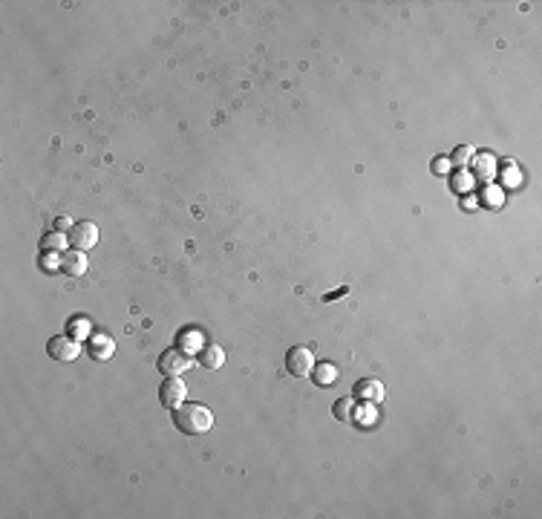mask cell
Returning a JSON list of instances; mask_svg holds the SVG:
<instances>
[{
  "label": "cell",
  "instance_id": "6da1fadb",
  "mask_svg": "<svg viewBox=\"0 0 542 519\" xmlns=\"http://www.w3.org/2000/svg\"><path fill=\"white\" fill-rule=\"evenodd\" d=\"M173 424L182 430V433H188V436H199V433H208L211 430V424H214V415H211V410L208 407H202V404H179L176 410H173Z\"/></svg>",
  "mask_w": 542,
  "mask_h": 519
},
{
  "label": "cell",
  "instance_id": "7a4b0ae2",
  "mask_svg": "<svg viewBox=\"0 0 542 519\" xmlns=\"http://www.w3.org/2000/svg\"><path fill=\"white\" fill-rule=\"evenodd\" d=\"M286 370L295 375V378L312 375V370H315V352H312V349H306V346L288 349V355H286Z\"/></svg>",
  "mask_w": 542,
  "mask_h": 519
},
{
  "label": "cell",
  "instance_id": "3957f363",
  "mask_svg": "<svg viewBox=\"0 0 542 519\" xmlns=\"http://www.w3.org/2000/svg\"><path fill=\"white\" fill-rule=\"evenodd\" d=\"M66 237H69V245H73L75 251H90L95 243H99V228H95V222H75Z\"/></svg>",
  "mask_w": 542,
  "mask_h": 519
},
{
  "label": "cell",
  "instance_id": "277c9868",
  "mask_svg": "<svg viewBox=\"0 0 542 519\" xmlns=\"http://www.w3.org/2000/svg\"><path fill=\"white\" fill-rule=\"evenodd\" d=\"M159 372L162 375H171V378H176V375H182V372H188V367H190V355H185L182 349H168V352H162L159 355Z\"/></svg>",
  "mask_w": 542,
  "mask_h": 519
},
{
  "label": "cell",
  "instance_id": "5b68a950",
  "mask_svg": "<svg viewBox=\"0 0 542 519\" xmlns=\"http://www.w3.org/2000/svg\"><path fill=\"white\" fill-rule=\"evenodd\" d=\"M47 352L52 361H75L78 358V343L73 341V335H55L47 343Z\"/></svg>",
  "mask_w": 542,
  "mask_h": 519
},
{
  "label": "cell",
  "instance_id": "8992f818",
  "mask_svg": "<svg viewBox=\"0 0 542 519\" xmlns=\"http://www.w3.org/2000/svg\"><path fill=\"white\" fill-rule=\"evenodd\" d=\"M159 401L164 407H171V410H176V407L185 401V384L179 381V378H168V381L159 387Z\"/></svg>",
  "mask_w": 542,
  "mask_h": 519
},
{
  "label": "cell",
  "instance_id": "52a82bcc",
  "mask_svg": "<svg viewBox=\"0 0 542 519\" xmlns=\"http://www.w3.org/2000/svg\"><path fill=\"white\" fill-rule=\"evenodd\" d=\"M58 269L66 277H81V274L87 271V254H84V251H64Z\"/></svg>",
  "mask_w": 542,
  "mask_h": 519
},
{
  "label": "cell",
  "instance_id": "ba28073f",
  "mask_svg": "<svg viewBox=\"0 0 542 519\" xmlns=\"http://www.w3.org/2000/svg\"><path fill=\"white\" fill-rule=\"evenodd\" d=\"M87 352H90L95 361H107V358H113L116 343H113V338H110V335L95 332V335H90V341H87Z\"/></svg>",
  "mask_w": 542,
  "mask_h": 519
},
{
  "label": "cell",
  "instance_id": "9c48e42d",
  "mask_svg": "<svg viewBox=\"0 0 542 519\" xmlns=\"http://www.w3.org/2000/svg\"><path fill=\"white\" fill-rule=\"evenodd\" d=\"M197 363L205 367V370H219L222 363H225V352H222L217 343H205L197 352Z\"/></svg>",
  "mask_w": 542,
  "mask_h": 519
},
{
  "label": "cell",
  "instance_id": "30bf717a",
  "mask_svg": "<svg viewBox=\"0 0 542 519\" xmlns=\"http://www.w3.org/2000/svg\"><path fill=\"white\" fill-rule=\"evenodd\" d=\"M176 346L182 349L185 355H197L199 349L205 346V341H202V332H199V329H185V332H179Z\"/></svg>",
  "mask_w": 542,
  "mask_h": 519
},
{
  "label": "cell",
  "instance_id": "8fae6325",
  "mask_svg": "<svg viewBox=\"0 0 542 519\" xmlns=\"http://www.w3.org/2000/svg\"><path fill=\"white\" fill-rule=\"evenodd\" d=\"M384 398V387L378 381H358L355 384V401H367V404H378Z\"/></svg>",
  "mask_w": 542,
  "mask_h": 519
},
{
  "label": "cell",
  "instance_id": "7c38bea8",
  "mask_svg": "<svg viewBox=\"0 0 542 519\" xmlns=\"http://www.w3.org/2000/svg\"><path fill=\"white\" fill-rule=\"evenodd\" d=\"M315 375V384H321V387H329V384H335V378H338V370L332 367V363H317V367L312 370Z\"/></svg>",
  "mask_w": 542,
  "mask_h": 519
},
{
  "label": "cell",
  "instance_id": "4fadbf2b",
  "mask_svg": "<svg viewBox=\"0 0 542 519\" xmlns=\"http://www.w3.org/2000/svg\"><path fill=\"white\" fill-rule=\"evenodd\" d=\"M64 243H69V237H64L61 231H52V234H47L44 240H40V248L55 254V251H64Z\"/></svg>",
  "mask_w": 542,
  "mask_h": 519
},
{
  "label": "cell",
  "instance_id": "5bb4252c",
  "mask_svg": "<svg viewBox=\"0 0 542 519\" xmlns=\"http://www.w3.org/2000/svg\"><path fill=\"white\" fill-rule=\"evenodd\" d=\"M335 415L341 422H355V401L352 398H343L335 404Z\"/></svg>",
  "mask_w": 542,
  "mask_h": 519
},
{
  "label": "cell",
  "instance_id": "9a60e30c",
  "mask_svg": "<svg viewBox=\"0 0 542 519\" xmlns=\"http://www.w3.org/2000/svg\"><path fill=\"white\" fill-rule=\"evenodd\" d=\"M69 335H73V338H87V335H93L90 320H81V317H75L73 324H69Z\"/></svg>",
  "mask_w": 542,
  "mask_h": 519
},
{
  "label": "cell",
  "instance_id": "2e32d148",
  "mask_svg": "<svg viewBox=\"0 0 542 519\" xmlns=\"http://www.w3.org/2000/svg\"><path fill=\"white\" fill-rule=\"evenodd\" d=\"M470 156H473V147H467V145H465V147H458V150L453 153V162H456V165H467V159H470Z\"/></svg>",
  "mask_w": 542,
  "mask_h": 519
},
{
  "label": "cell",
  "instance_id": "e0dca14e",
  "mask_svg": "<svg viewBox=\"0 0 542 519\" xmlns=\"http://www.w3.org/2000/svg\"><path fill=\"white\" fill-rule=\"evenodd\" d=\"M69 228H73V222H69V217L64 214V217H58V219H55V231H69Z\"/></svg>",
  "mask_w": 542,
  "mask_h": 519
}]
</instances>
